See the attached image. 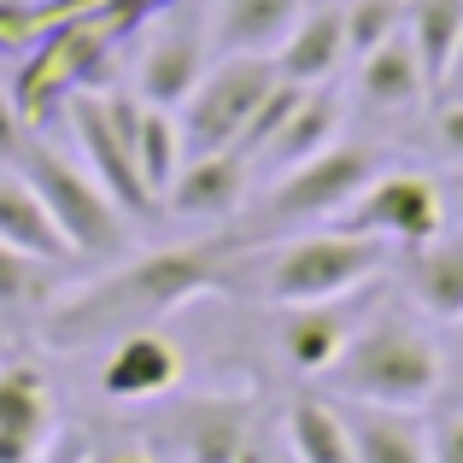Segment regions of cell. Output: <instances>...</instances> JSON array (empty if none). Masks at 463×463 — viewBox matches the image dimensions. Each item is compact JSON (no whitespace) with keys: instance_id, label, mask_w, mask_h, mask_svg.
Returning <instances> with one entry per match:
<instances>
[{"instance_id":"15","label":"cell","mask_w":463,"mask_h":463,"mask_svg":"<svg viewBox=\"0 0 463 463\" xmlns=\"http://www.w3.org/2000/svg\"><path fill=\"white\" fill-rule=\"evenodd\" d=\"M346 12L340 6H306L288 42L276 47V77L299 82V89H323L340 65H346Z\"/></svg>"},{"instance_id":"30","label":"cell","mask_w":463,"mask_h":463,"mask_svg":"<svg viewBox=\"0 0 463 463\" xmlns=\"http://www.w3.org/2000/svg\"><path fill=\"white\" fill-rule=\"evenodd\" d=\"M434 141H440V153L463 165V100H440V112H434Z\"/></svg>"},{"instance_id":"24","label":"cell","mask_w":463,"mask_h":463,"mask_svg":"<svg viewBox=\"0 0 463 463\" xmlns=\"http://www.w3.org/2000/svg\"><path fill=\"white\" fill-rule=\"evenodd\" d=\"M405 35L417 47L422 71H429V94H434V77L463 42V0H405Z\"/></svg>"},{"instance_id":"25","label":"cell","mask_w":463,"mask_h":463,"mask_svg":"<svg viewBox=\"0 0 463 463\" xmlns=\"http://www.w3.org/2000/svg\"><path fill=\"white\" fill-rule=\"evenodd\" d=\"M346 53L364 59L405 30V0H346Z\"/></svg>"},{"instance_id":"23","label":"cell","mask_w":463,"mask_h":463,"mask_svg":"<svg viewBox=\"0 0 463 463\" xmlns=\"http://www.w3.org/2000/svg\"><path fill=\"white\" fill-rule=\"evenodd\" d=\"M0 434L42 446L53 434V387L35 364H6L0 370Z\"/></svg>"},{"instance_id":"18","label":"cell","mask_w":463,"mask_h":463,"mask_svg":"<svg viewBox=\"0 0 463 463\" xmlns=\"http://www.w3.org/2000/svg\"><path fill=\"white\" fill-rule=\"evenodd\" d=\"M352 328H358V323L340 311V299H328V306H282L276 346H282V364H288V370L306 375V382H317V375H323L328 364L346 352Z\"/></svg>"},{"instance_id":"26","label":"cell","mask_w":463,"mask_h":463,"mask_svg":"<svg viewBox=\"0 0 463 463\" xmlns=\"http://www.w3.org/2000/svg\"><path fill=\"white\" fill-rule=\"evenodd\" d=\"M35 294H42V264L24 259V252H12L6 241H0V311L30 306Z\"/></svg>"},{"instance_id":"8","label":"cell","mask_w":463,"mask_h":463,"mask_svg":"<svg viewBox=\"0 0 463 463\" xmlns=\"http://www.w3.org/2000/svg\"><path fill=\"white\" fill-rule=\"evenodd\" d=\"M147 24H153V35H147V47H141V59H136V94L147 106L176 112V106L200 89V77L212 71V42H205V24L182 18L176 6L147 18Z\"/></svg>"},{"instance_id":"17","label":"cell","mask_w":463,"mask_h":463,"mask_svg":"<svg viewBox=\"0 0 463 463\" xmlns=\"http://www.w3.org/2000/svg\"><path fill=\"white\" fill-rule=\"evenodd\" d=\"M422 100H429V71H422V59H417L405 30L358 59V106L364 112L399 118V112H417Z\"/></svg>"},{"instance_id":"27","label":"cell","mask_w":463,"mask_h":463,"mask_svg":"<svg viewBox=\"0 0 463 463\" xmlns=\"http://www.w3.org/2000/svg\"><path fill=\"white\" fill-rule=\"evenodd\" d=\"M35 141V129L24 124V112H18V100H12V89H0V165H12L18 170V158L24 147Z\"/></svg>"},{"instance_id":"20","label":"cell","mask_w":463,"mask_h":463,"mask_svg":"<svg viewBox=\"0 0 463 463\" xmlns=\"http://www.w3.org/2000/svg\"><path fill=\"white\" fill-rule=\"evenodd\" d=\"M340 411H346L358 463H429V422L417 411H387V405H340Z\"/></svg>"},{"instance_id":"5","label":"cell","mask_w":463,"mask_h":463,"mask_svg":"<svg viewBox=\"0 0 463 463\" xmlns=\"http://www.w3.org/2000/svg\"><path fill=\"white\" fill-rule=\"evenodd\" d=\"M375 176H382V153L364 147V141H335L328 153H317V158H306V165L270 176V194H264L259 212H252V223H259V229H252L247 241L282 235V229H294V223L340 217Z\"/></svg>"},{"instance_id":"6","label":"cell","mask_w":463,"mask_h":463,"mask_svg":"<svg viewBox=\"0 0 463 463\" xmlns=\"http://www.w3.org/2000/svg\"><path fill=\"white\" fill-rule=\"evenodd\" d=\"M276 59H252V53H229L200 77V89L176 106V129H182V153H223L241 141V129L252 124V112L264 106V94L276 89Z\"/></svg>"},{"instance_id":"7","label":"cell","mask_w":463,"mask_h":463,"mask_svg":"<svg viewBox=\"0 0 463 463\" xmlns=\"http://www.w3.org/2000/svg\"><path fill=\"white\" fill-rule=\"evenodd\" d=\"M340 217H346L340 229H358V235L387 241L393 252H411L422 241L446 235V194L422 170H382Z\"/></svg>"},{"instance_id":"32","label":"cell","mask_w":463,"mask_h":463,"mask_svg":"<svg viewBox=\"0 0 463 463\" xmlns=\"http://www.w3.org/2000/svg\"><path fill=\"white\" fill-rule=\"evenodd\" d=\"M89 463H158V458H147V452H94Z\"/></svg>"},{"instance_id":"14","label":"cell","mask_w":463,"mask_h":463,"mask_svg":"<svg viewBox=\"0 0 463 463\" xmlns=\"http://www.w3.org/2000/svg\"><path fill=\"white\" fill-rule=\"evenodd\" d=\"M299 12H306V0H217L212 18H205V42H212L217 59L229 53L276 59V47L288 42Z\"/></svg>"},{"instance_id":"29","label":"cell","mask_w":463,"mask_h":463,"mask_svg":"<svg viewBox=\"0 0 463 463\" xmlns=\"http://www.w3.org/2000/svg\"><path fill=\"white\" fill-rule=\"evenodd\" d=\"M89 458H94V440L82 429H53L35 452V463H89Z\"/></svg>"},{"instance_id":"21","label":"cell","mask_w":463,"mask_h":463,"mask_svg":"<svg viewBox=\"0 0 463 463\" xmlns=\"http://www.w3.org/2000/svg\"><path fill=\"white\" fill-rule=\"evenodd\" d=\"M0 241H6L12 252H24V259H35V264H71L77 259L71 241L59 235L53 212L42 205V194L24 176H0Z\"/></svg>"},{"instance_id":"16","label":"cell","mask_w":463,"mask_h":463,"mask_svg":"<svg viewBox=\"0 0 463 463\" xmlns=\"http://www.w3.org/2000/svg\"><path fill=\"white\" fill-rule=\"evenodd\" d=\"M335 141H340V100H335V89L323 82V89H306V94H299V106L288 112V124L276 129L259 153H252V170L282 176V170H294V165H306V158L328 153Z\"/></svg>"},{"instance_id":"33","label":"cell","mask_w":463,"mask_h":463,"mask_svg":"<svg viewBox=\"0 0 463 463\" xmlns=\"http://www.w3.org/2000/svg\"><path fill=\"white\" fill-rule=\"evenodd\" d=\"M264 463H294V458H288V452H282V458H264Z\"/></svg>"},{"instance_id":"28","label":"cell","mask_w":463,"mask_h":463,"mask_svg":"<svg viewBox=\"0 0 463 463\" xmlns=\"http://www.w3.org/2000/svg\"><path fill=\"white\" fill-rule=\"evenodd\" d=\"M429 463H463V411L429 417Z\"/></svg>"},{"instance_id":"19","label":"cell","mask_w":463,"mask_h":463,"mask_svg":"<svg viewBox=\"0 0 463 463\" xmlns=\"http://www.w3.org/2000/svg\"><path fill=\"white\" fill-rule=\"evenodd\" d=\"M405 294L434 323L463 317V235H434L405 252Z\"/></svg>"},{"instance_id":"3","label":"cell","mask_w":463,"mask_h":463,"mask_svg":"<svg viewBox=\"0 0 463 463\" xmlns=\"http://www.w3.org/2000/svg\"><path fill=\"white\" fill-rule=\"evenodd\" d=\"M393 264V247L358 229H317V235H294L270 252L264 264V299L282 306H328V299L358 294L364 282Z\"/></svg>"},{"instance_id":"11","label":"cell","mask_w":463,"mask_h":463,"mask_svg":"<svg viewBox=\"0 0 463 463\" xmlns=\"http://www.w3.org/2000/svg\"><path fill=\"white\" fill-rule=\"evenodd\" d=\"M106 112H112L118 136L129 141V158H136L141 182H147L153 200H165V188L176 182L182 170V129H176V112L165 106H147L136 89H106Z\"/></svg>"},{"instance_id":"2","label":"cell","mask_w":463,"mask_h":463,"mask_svg":"<svg viewBox=\"0 0 463 463\" xmlns=\"http://www.w3.org/2000/svg\"><path fill=\"white\" fill-rule=\"evenodd\" d=\"M340 405H387V411H429L446 387V352L411 317H375L358 323L335 364L317 375Z\"/></svg>"},{"instance_id":"12","label":"cell","mask_w":463,"mask_h":463,"mask_svg":"<svg viewBox=\"0 0 463 463\" xmlns=\"http://www.w3.org/2000/svg\"><path fill=\"white\" fill-rule=\"evenodd\" d=\"M165 434L182 463H241L252 452V405L247 399H188L170 411Z\"/></svg>"},{"instance_id":"31","label":"cell","mask_w":463,"mask_h":463,"mask_svg":"<svg viewBox=\"0 0 463 463\" xmlns=\"http://www.w3.org/2000/svg\"><path fill=\"white\" fill-rule=\"evenodd\" d=\"M434 94H440V100H463V42L452 47V59H446V71L434 77Z\"/></svg>"},{"instance_id":"10","label":"cell","mask_w":463,"mask_h":463,"mask_svg":"<svg viewBox=\"0 0 463 463\" xmlns=\"http://www.w3.org/2000/svg\"><path fill=\"white\" fill-rule=\"evenodd\" d=\"M182 382V346L165 328H136V335L112 340L100 364V393L112 405H147V399L176 393Z\"/></svg>"},{"instance_id":"13","label":"cell","mask_w":463,"mask_h":463,"mask_svg":"<svg viewBox=\"0 0 463 463\" xmlns=\"http://www.w3.org/2000/svg\"><path fill=\"white\" fill-rule=\"evenodd\" d=\"M247 188H252V165L235 147L188 153L158 205H165L170 217H235L241 205H247Z\"/></svg>"},{"instance_id":"22","label":"cell","mask_w":463,"mask_h":463,"mask_svg":"<svg viewBox=\"0 0 463 463\" xmlns=\"http://www.w3.org/2000/svg\"><path fill=\"white\" fill-rule=\"evenodd\" d=\"M288 458L294 463H358L346 434V411L328 393H299L288 405Z\"/></svg>"},{"instance_id":"9","label":"cell","mask_w":463,"mask_h":463,"mask_svg":"<svg viewBox=\"0 0 463 463\" xmlns=\"http://www.w3.org/2000/svg\"><path fill=\"white\" fill-rule=\"evenodd\" d=\"M65 124H71V136H77V147H82V170H89V176L118 200V212H124V217L158 212V200L147 194L136 158H129V141L118 136L112 112H106V89L100 94H71Z\"/></svg>"},{"instance_id":"4","label":"cell","mask_w":463,"mask_h":463,"mask_svg":"<svg viewBox=\"0 0 463 463\" xmlns=\"http://www.w3.org/2000/svg\"><path fill=\"white\" fill-rule=\"evenodd\" d=\"M18 176L42 194V205L53 212L59 235L71 241L77 259H118L129 247V217L118 212V200L89 176L82 165H71L65 153H53L47 141H30L18 158Z\"/></svg>"},{"instance_id":"34","label":"cell","mask_w":463,"mask_h":463,"mask_svg":"<svg viewBox=\"0 0 463 463\" xmlns=\"http://www.w3.org/2000/svg\"><path fill=\"white\" fill-rule=\"evenodd\" d=\"M452 328H458V340H463V317H458V323H452Z\"/></svg>"},{"instance_id":"1","label":"cell","mask_w":463,"mask_h":463,"mask_svg":"<svg viewBox=\"0 0 463 463\" xmlns=\"http://www.w3.org/2000/svg\"><path fill=\"white\" fill-rule=\"evenodd\" d=\"M252 241H194V247H158L141 259L100 270L94 282L42 306V340L53 352H82L100 340H124L136 328H158V317L182 311L188 299L223 294L235 276V252Z\"/></svg>"}]
</instances>
